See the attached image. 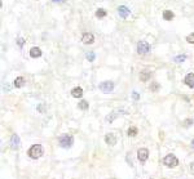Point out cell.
<instances>
[{
    "mask_svg": "<svg viewBox=\"0 0 194 179\" xmlns=\"http://www.w3.org/2000/svg\"><path fill=\"white\" fill-rule=\"evenodd\" d=\"M17 43H18L19 47H22V45H24V43H25V40H24V39H22V37H19L18 40H17Z\"/></svg>",
    "mask_w": 194,
    "mask_h": 179,
    "instance_id": "cell-27",
    "label": "cell"
},
{
    "mask_svg": "<svg viewBox=\"0 0 194 179\" xmlns=\"http://www.w3.org/2000/svg\"><path fill=\"white\" fill-rule=\"evenodd\" d=\"M149 88H150V90H151V92H154V93H157L158 92V90H159V84H158L157 83V81H154V83H151L150 84V86H149Z\"/></svg>",
    "mask_w": 194,
    "mask_h": 179,
    "instance_id": "cell-19",
    "label": "cell"
},
{
    "mask_svg": "<svg viewBox=\"0 0 194 179\" xmlns=\"http://www.w3.org/2000/svg\"><path fill=\"white\" fill-rule=\"evenodd\" d=\"M185 84L189 88H194V74H188L185 76Z\"/></svg>",
    "mask_w": 194,
    "mask_h": 179,
    "instance_id": "cell-13",
    "label": "cell"
},
{
    "mask_svg": "<svg viewBox=\"0 0 194 179\" xmlns=\"http://www.w3.org/2000/svg\"><path fill=\"white\" fill-rule=\"evenodd\" d=\"M137 158L140 162H145L149 158V151L146 148H140L137 151Z\"/></svg>",
    "mask_w": 194,
    "mask_h": 179,
    "instance_id": "cell-6",
    "label": "cell"
},
{
    "mask_svg": "<svg viewBox=\"0 0 194 179\" xmlns=\"http://www.w3.org/2000/svg\"><path fill=\"white\" fill-rule=\"evenodd\" d=\"M78 107H79L82 111H87V110H88V107H89V105H88V102H87V100H80V102L78 103Z\"/></svg>",
    "mask_w": 194,
    "mask_h": 179,
    "instance_id": "cell-16",
    "label": "cell"
},
{
    "mask_svg": "<svg viewBox=\"0 0 194 179\" xmlns=\"http://www.w3.org/2000/svg\"><path fill=\"white\" fill-rule=\"evenodd\" d=\"M40 56H41V49L40 48H38V47L31 48V50H30V57L31 58H39Z\"/></svg>",
    "mask_w": 194,
    "mask_h": 179,
    "instance_id": "cell-11",
    "label": "cell"
},
{
    "mask_svg": "<svg viewBox=\"0 0 194 179\" xmlns=\"http://www.w3.org/2000/svg\"><path fill=\"white\" fill-rule=\"evenodd\" d=\"M186 59V56L185 54H181V56H177L176 58H175V62H177V63H181V62H184Z\"/></svg>",
    "mask_w": 194,
    "mask_h": 179,
    "instance_id": "cell-23",
    "label": "cell"
},
{
    "mask_svg": "<svg viewBox=\"0 0 194 179\" xmlns=\"http://www.w3.org/2000/svg\"><path fill=\"white\" fill-rule=\"evenodd\" d=\"M116 116H118V113H116V112H111V113H109V115L106 116V121L113 122V121H114V120L116 119Z\"/></svg>",
    "mask_w": 194,
    "mask_h": 179,
    "instance_id": "cell-20",
    "label": "cell"
},
{
    "mask_svg": "<svg viewBox=\"0 0 194 179\" xmlns=\"http://www.w3.org/2000/svg\"><path fill=\"white\" fill-rule=\"evenodd\" d=\"M127 134L129 137H136L137 135V128H135V126H131L128 130H127Z\"/></svg>",
    "mask_w": 194,
    "mask_h": 179,
    "instance_id": "cell-18",
    "label": "cell"
},
{
    "mask_svg": "<svg viewBox=\"0 0 194 179\" xmlns=\"http://www.w3.org/2000/svg\"><path fill=\"white\" fill-rule=\"evenodd\" d=\"M193 119H186V120H184V126H185V128H189V126H192L193 125Z\"/></svg>",
    "mask_w": 194,
    "mask_h": 179,
    "instance_id": "cell-24",
    "label": "cell"
},
{
    "mask_svg": "<svg viewBox=\"0 0 194 179\" xmlns=\"http://www.w3.org/2000/svg\"><path fill=\"white\" fill-rule=\"evenodd\" d=\"M58 144L62 148H70L74 144V138L70 134H63L58 138Z\"/></svg>",
    "mask_w": 194,
    "mask_h": 179,
    "instance_id": "cell-2",
    "label": "cell"
},
{
    "mask_svg": "<svg viewBox=\"0 0 194 179\" xmlns=\"http://www.w3.org/2000/svg\"><path fill=\"white\" fill-rule=\"evenodd\" d=\"M86 58L88 59V62H93V61H95V58H96V56H95L93 52H88V53L86 54Z\"/></svg>",
    "mask_w": 194,
    "mask_h": 179,
    "instance_id": "cell-22",
    "label": "cell"
},
{
    "mask_svg": "<svg viewBox=\"0 0 194 179\" xmlns=\"http://www.w3.org/2000/svg\"><path fill=\"white\" fill-rule=\"evenodd\" d=\"M186 41H188V43H190V44H194V32H193V34H190L189 36L186 37Z\"/></svg>",
    "mask_w": 194,
    "mask_h": 179,
    "instance_id": "cell-25",
    "label": "cell"
},
{
    "mask_svg": "<svg viewBox=\"0 0 194 179\" xmlns=\"http://www.w3.org/2000/svg\"><path fill=\"white\" fill-rule=\"evenodd\" d=\"M27 155H29V157L30 158H32V160H36V158L43 156V147H41L40 144L31 146V147L29 148V151H27Z\"/></svg>",
    "mask_w": 194,
    "mask_h": 179,
    "instance_id": "cell-1",
    "label": "cell"
},
{
    "mask_svg": "<svg viewBox=\"0 0 194 179\" xmlns=\"http://www.w3.org/2000/svg\"><path fill=\"white\" fill-rule=\"evenodd\" d=\"M53 1H54V3H63L65 0H53Z\"/></svg>",
    "mask_w": 194,
    "mask_h": 179,
    "instance_id": "cell-29",
    "label": "cell"
},
{
    "mask_svg": "<svg viewBox=\"0 0 194 179\" xmlns=\"http://www.w3.org/2000/svg\"><path fill=\"white\" fill-rule=\"evenodd\" d=\"M137 52L140 54H146L150 52V45L148 41H138L137 43Z\"/></svg>",
    "mask_w": 194,
    "mask_h": 179,
    "instance_id": "cell-5",
    "label": "cell"
},
{
    "mask_svg": "<svg viewBox=\"0 0 194 179\" xmlns=\"http://www.w3.org/2000/svg\"><path fill=\"white\" fill-rule=\"evenodd\" d=\"M11 147H12V149H18V147H19V137L17 134H13L11 137Z\"/></svg>",
    "mask_w": 194,
    "mask_h": 179,
    "instance_id": "cell-8",
    "label": "cell"
},
{
    "mask_svg": "<svg viewBox=\"0 0 194 179\" xmlns=\"http://www.w3.org/2000/svg\"><path fill=\"white\" fill-rule=\"evenodd\" d=\"M163 164L166 165L167 168H175V166H177V165H179V158H177L175 155L170 154V155L164 156V158H163Z\"/></svg>",
    "mask_w": 194,
    "mask_h": 179,
    "instance_id": "cell-3",
    "label": "cell"
},
{
    "mask_svg": "<svg viewBox=\"0 0 194 179\" xmlns=\"http://www.w3.org/2000/svg\"><path fill=\"white\" fill-rule=\"evenodd\" d=\"M105 142H106V144H109V146H115L116 144V137L113 134V133H109V134L105 135Z\"/></svg>",
    "mask_w": 194,
    "mask_h": 179,
    "instance_id": "cell-7",
    "label": "cell"
},
{
    "mask_svg": "<svg viewBox=\"0 0 194 179\" xmlns=\"http://www.w3.org/2000/svg\"><path fill=\"white\" fill-rule=\"evenodd\" d=\"M190 171H192V174H194V161L190 164Z\"/></svg>",
    "mask_w": 194,
    "mask_h": 179,
    "instance_id": "cell-28",
    "label": "cell"
},
{
    "mask_svg": "<svg viewBox=\"0 0 194 179\" xmlns=\"http://www.w3.org/2000/svg\"><path fill=\"white\" fill-rule=\"evenodd\" d=\"M106 16V11L105 9H98V11L96 12V17L97 18H103Z\"/></svg>",
    "mask_w": 194,
    "mask_h": 179,
    "instance_id": "cell-21",
    "label": "cell"
},
{
    "mask_svg": "<svg viewBox=\"0 0 194 179\" xmlns=\"http://www.w3.org/2000/svg\"><path fill=\"white\" fill-rule=\"evenodd\" d=\"M132 98H133L135 100H137V99H140V94H138L137 92H133V93H132Z\"/></svg>",
    "mask_w": 194,
    "mask_h": 179,
    "instance_id": "cell-26",
    "label": "cell"
},
{
    "mask_svg": "<svg viewBox=\"0 0 194 179\" xmlns=\"http://www.w3.org/2000/svg\"><path fill=\"white\" fill-rule=\"evenodd\" d=\"M118 14H119V17H122V18H127L129 16V9L124 5H121L118 8Z\"/></svg>",
    "mask_w": 194,
    "mask_h": 179,
    "instance_id": "cell-9",
    "label": "cell"
},
{
    "mask_svg": "<svg viewBox=\"0 0 194 179\" xmlns=\"http://www.w3.org/2000/svg\"><path fill=\"white\" fill-rule=\"evenodd\" d=\"M192 148H194V139L192 141Z\"/></svg>",
    "mask_w": 194,
    "mask_h": 179,
    "instance_id": "cell-30",
    "label": "cell"
},
{
    "mask_svg": "<svg viewBox=\"0 0 194 179\" xmlns=\"http://www.w3.org/2000/svg\"><path fill=\"white\" fill-rule=\"evenodd\" d=\"M163 18L166 19V21H171V19L173 18V13L171 11H164L163 12Z\"/></svg>",
    "mask_w": 194,
    "mask_h": 179,
    "instance_id": "cell-17",
    "label": "cell"
},
{
    "mask_svg": "<svg viewBox=\"0 0 194 179\" xmlns=\"http://www.w3.org/2000/svg\"><path fill=\"white\" fill-rule=\"evenodd\" d=\"M98 89L102 93H111L114 90V83H111V81H102L98 85Z\"/></svg>",
    "mask_w": 194,
    "mask_h": 179,
    "instance_id": "cell-4",
    "label": "cell"
},
{
    "mask_svg": "<svg viewBox=\"0 0 194 179\" xmlns=\"http://www.w3.org/2000/svg\"><path fill=\"white\" fill-rule=\"evenodd\" d=\"M71 96H73L74 98H82V96H83V89H82V88H79V86L74 88V89L71 90Z\"/></svg>",
    "mask_w": 194,
    "mask_h": 179,
    "instance_id": "cell-12",
    "label": "cell"
},
{
    "mask_svg": "<svg viewBox=\"0 0 194 179\" xmlns=\"http://www.w3.org/2000/svg\"><path fill=\"white\" fill-rule=\"evenodd\" d=\"M82 41L84 44H92L93 41H95V36H93L92 34H89V32H86V34H83Z\"/></svg>",
    "mask_w": 194,
    "mask_h": 179,
    "instance_id": "cell-10",
    "label": "cell"
},
{
    "mask_svg": "<svg viewBox=\"0 0 194 179\" xmlns=\"http://www.w3.org/2000/svg\"><path fill=\"white\" fill-rule=\"evenodd\" d=\"M150 76H151V71H149V70H144L140 72V80L141 81H148L150 79Z\"/></svg>",
    "mask_w": 194,
    "mask_h": 179,
    "instance_id": "cell-14",
    "label": "cell"
},
{
    "mask_svg": "<svg viewBox=\"0 0 194 179\" xmlns=\"http://www.w3.org/2000/svg\"><path fill=\"white\" fill-rule=\"evenodd\" d=\"M25 85V79L22 76H18V77H16V80H14V86L16 88H22Z\"/></svg>",
    "mask_w": 194,
    "mask_h": 179,
    "instance_id": "cell-15",
    "label": "cell"
}]
</instances>
